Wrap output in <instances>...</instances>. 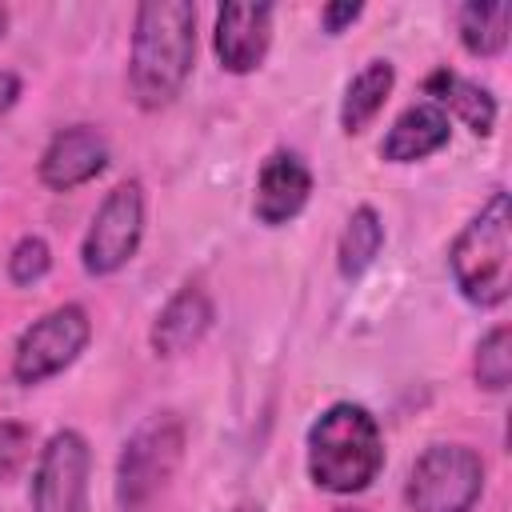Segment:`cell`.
I'll return each mask as SVG.
<instances>
[{
  "label": "cell",
  "instance_id": "cell-24",
  "mask_svg": "<svg viewBox=\"0 0 512 512\" xmlns=\"http://www.w3.org/2000/svg\"><path fill=\"white\" fill-rule=\"evenodd\" d=\"M4 28H8V12L0 8V36H4Z\"/></svg>",
  "mask_w": 512,
  "mask_h": 512
},
{
  "label": "cell",
  "instance_id": "cell-14",
  "mask_svg": "<svg viewBox=\"0 0 512 512\" xmlns=\"http://www.w3.org/2000/svg\"><path fill=\"white\" fill-rule=\"evenodd\" d=\"M424 92L432 96L428 104H436L440 112L452 108L476 136H488V132H492V124H496V100H492V92L480 88L476 80H464V76L452 72V68H436V72H428Z\"/></svg>",
  "mask_w": 512,
  "mask_h": 512
},
{
  "label": "cell",
  "instance_id": "cell-16",
  "mask_svg": "<svg viewBox=\"0 0 512 512\" xmlns=\"http://www.w3.org/2000/svg\"><path fill=\"white\" fill-rule=\"evenodd\" d=\"M508 24H512V4L508 0H472L456 16L460 44L472 56H500L508 48Z\"/></svg>",
  "mask_w": 512,
  "mask_h": 512
},
{
  "label": "cell",
  "instance_id": "cell-23",
  "mask_svg": "<svg viewBox=\"0 0 512 512\" xmlns=\"http://www.w3.org/2000/svg\"><path fill=\"white\" fill-rule=\"evenodd\" d=\"M232 512H260V504H236Z\"/></svg>",
  "mask_w": 512,
  "mask_h": 512
},
{
  "label": "cell",
  "instance_id": "cell-11",
  "mask_svg": "<svg viewBox=\"0 0 512 512\" xmlns=\"http://www.w3.org/2000/svg\"><path fill=\"white\" fill-rule=\"evenodd\" d=\"M308 196H312V172H308V164L296 152L276 148L260 164L252 212H256L260 224L276 228V224H288L292 216H300V208L308 204Z\"/></svg>",
  "mask_w": 512,
  "mask_h": 512
},
{
  "label": "cell",
  "instance_id": "cell-18",
  "mask_svg": "<svg viewBox=\"0 0 512 512\" xmlns=\"http://www.w3.org/2000/svg\"><path fill=\"white\" fill-rule=\"evenodd\" d=\"M476 384L488 392H504L512 380V332L508 324H496L480 344H476Z\"/></svg>",
  "mask_w": 512,
  "mask_h": 512
},
{
  "label": "cell",
  "instance_id": "cell-9",
  "mask_svg": "<svg viewBox=\"0 0 512 512\" xmlns=\"http://www.w3.org/2000/svg\"><path fill=\"white\" fill-rule=\"evenodd\" d=\"M272 44V4L236 0L216 12V56L228 72L244 76L264 64Z\"/></svg>",
  "mask_w": 512,
  "mask_h": 512
},
{
  "label": "cell",
  "instance_id": "cell-20",
  "mask_svg": "<svg viewBox=\"0 0 512 512\" xmlns=\"http://www.w3.org/2000/svg\"><path fill=\"white\" fill-rule=\"evenodd\" d=\"M32 456V428L20 420H0V484L12 480Z\"/></svg>",
  "mask_w": 512,
  "mask_h": 512
},
{
  "label": "cell",
  "instance_id": "cell-4",
  "mask_svg": "<svg viewBox=\"0 0 512 512\" xmlns=\"http://www.w3.org/2000/svg\"><path fill=\"white\" fill-rule=\"evenodd\" d=\"M184 456V420L176 412H152L116 460V504L120 512H152L168 492Z\"/></svg>",
  "mask_w": 512,
  "mask_h": 512
},
{
  "label": "cell",
  "instance_id": "cell-21",
  "mask_svg": "<svg viewBox=\"0 0 512 512\" xmlns=\"http://www.w3.org/2000/svg\"><path fill=\"white\" fill-rule=\"evenodd\" d=\"M360 12H364V8H360V4H352V0L324 4V8H320V24H324V32H332V36H336V32H340L344 24H352Z\"/></svg>",
  "mask_w": 512,
  "mask_h": 512
},
{
  "label": "cell",
  "instance_id": "cell-19",
  "mask_svg": "<svg viewBox=\"0 0 512 512\" xmlns=\"http://www.w3.org/2000/svg\"><path fill=\"white\" fill-rule=\"evenodd\" d=\"M48 268H52V252H48L44 236H20L12 256H8L12 284H36V280L48 276Z\"/></svg>",
  "mask_w": 512,
  "mask_h": 512
},
{
  "label": "cell",
  "instance_id": "cell-22",
  "mask_svg": "<svg viewBox=\"0 0 512 512\" xmlns=\"http://www.w3.org/2000/svg\"><path fill=\"white\" fill-rule=\"evenodd\" d=\"M20 96V76L16 72H0V112H8Z\"/></svg>",
  "mask_w": 512,
  "mask_h": 512
},
{
  "label": "cell",
  "instance_id": "cell-17",
  "mask_svg": "<svg viewBox=\"0 0 512 512\" xmlns=\"http://www.w3.org/2000/svg\"><path fill=\"white\" fill-rule=\"evenodd\" d=\"M380 248H384V224H380V216H376L372 204H360L348 216V224L340 232V244H336V268H340V276L344 280L364 276L372 268V260L380 256Z\"/></svg>",
  "mask_w": 512,
  "mask_h": 512
},
{
  "label": "cell",
  "instance_id": "cell-25",
  "mask_svg": "<svg viewBox=\"0 0 512 512\" xmlns=\"http://www.w3.org/2000/svg\"><path fill=\"white\" fill-rule=\"evenodd\" d=\"M340 512H356V508H340Z\"/></svg>",
  "mask_w": 512,
  "mask_h": 512
},
{
  "label": "cell",
  "instance_id": "cell-6",
  "mask_svg": "<svg viewBox=\"0 0 512 512\" xmlns=\"http://www.w3.org/2000/svg\"><path fill=\"white\" fill-rule=\"evenodd\" d=\"M140 236H144V188H140V180H124L100 200V208L84 232V244H80L84 272L88 276L120 272L136 256Z\"/></svg>",
  "mask_w": 512,
  "mask_h": 512
},
{
  "label": "cell",
  "instance_id": "cell-15",
  "mask_svg": "<svg viewBox=\"0 0 512 512\" xmlns=\"http://www.w3.org/2000/svg\"><path fill=\"white\" fill-rule=\"evenodd\" d=\"M392 84H396V68H392L388 60H368V64L348 80V88H344V100H340V128H344L348 136L364 132V128L380 116L384 100L392 96Z\"/></svg>",
  "mask_w": 512,
  "mask_h": 512
},
{
  "label": "cell",
  "instance_id": "cell-5",
  "mask_svg": "<svg viewBox=\"0 0 512 512\" xmlns=\"http://www.w3.org/2000/svg\"><path fill=\"white\" fill-rule=\"evenodd\" d=\"M484 492V460L468 444H428L404 484L412 512H472Z\"/></svg>",
  "mask_w": 512,
  "mask_h": 512
},
{
  "label": "cell",
  "instance_id": "cell-3",
  "mask_svg": "<svg viewBox=\"0 0 512 512\" xmlns=\"http://www.w3.org/2000/svg\"><path fill=\"white\" fill-rule=\"evenodd\" d=\"M448 268L468 304L496 308L512 288V204L508 192H492L488 204L460 228L448 248Z\"/></svg>",
  "mask_w": 512,
  "mask_h": 512
},
{
  "label": "cell",
  "instance_id": "cell-12",
  "mask_svg": "<svg viewBox=\"0 0 512 512\" xmlns=\"http://www.w3.org/2000/svg\"><path fill=\"white\" fill-rule=\"evenodd\" d=\"M208 328H212V296L200 284H184L152 320L148 340H152L156 356H180V352L196 348Z\"/></svg>",
  "mask_w": 512,
  "mask_h": 512
},
{
  "label": "cell",
  "instance_id": "cell-13",
  "mask_svg": "<svg viewBox=\"0 0 512 512\" xmlns=\"http://www.w3.org/2000/svg\"><path fill=\"white\" fill-rule=\"evenodd\" d=\"M444 144H448V116L436 104L424 100V104L404 108L392 120V128L380 144V156L388 164H412V160H424V156L440 152Z\"/></svg>",
  "mask_w": 512,
  "mask_h": 512
},
{
  "label": "cell",
  "instance_id": "cell-1",
  "mask_svg": "<svg viewBox=\"0 0 512 512\" xmlns=\"http://www.w3.org/2000/svg\"><path fill=\"white\" fill-rule=\"evenodd\" d=\"M196 60V8L188 0H144L132 24L128 88L144 112L168 108Z\"/></svg>",
  "mask_w": 512,
  "mask_h": 512
},
{
  "label": "cell",
  "instance_id": "cell-2",
  "mask_svg": "<svg viewBox=\"0 0 512 512\" xmlns=\"http://www.w3.org/2000/svg\"><path fill=\"white\" fill-rule=\"evenodd\" d=\"M384 468V436L364 404L340 400L308 428V476L316 488L352 496Z\"/></svg>",
  "mask_w": 512,
  "mask_h": 512
},
{
  "label": "cell",
  "instance_id": "cell-8",
  "mask_svg": "<svg viewBox=\"0 0 512 512\" xmlns=\"http://www.w3.org/2000/svg\"><path fill=\"white\" fill-rule=\"evenodd\" d=\"M88 476V440L76 428L52 432L32 472V512H88Z\"/></svg>",
  "mask_w": 512,
  "mask_h": 512
},
{
  "label": "cell",
  "instance_id": "cell-10",
  "mask_svg": "<svg viewBox=\"0 0 512 512\" xmlns=\"http://www.w3.org/2000/svg\"><path fill=\"white\" fill-rule=\"evenodd\" d=\"M108 164V140L92 128V124H72L60 128L44 156H40V180L56 192H72L88 180H96Z\"/></svg>",
  "mask_w": 512,
  "mask_h": 512
},
{
  "label": "cell",
  "instance_id": "cell-7",
  "mask_svg": "<svg viewBox=\"0 0 512 512\" xmlns=\"http://www.w3.org/2000/svg\"><path fill=\"white\" fill-rule=\"evenodd\" d=\"M92 336V320L80 304H60L52 312H44L40 320H32L12 352V376L20 384H40L56 372H64L88 344Z\"/></svg>",
  "mask_w": 512,
  "mask_h": 512
}]
</instances>
